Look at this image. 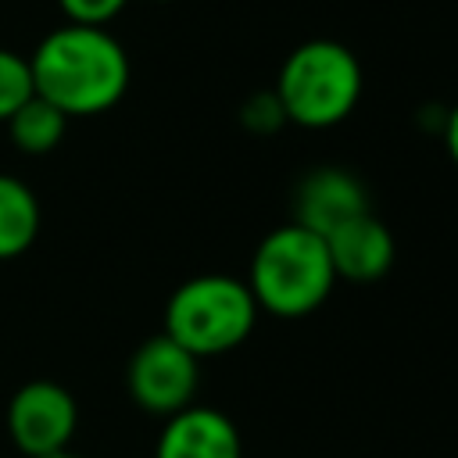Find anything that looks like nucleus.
I'll list each match as a JSON object with an SVG mask.
<instances>
[{
    "label": "nucleus",
    "instance_id": "obj_1",
    "mask_svg": "<svg viewBox=\"0 0 458 458\" xmlns=\"http://www.w3.org/2000/svg\"><path fill=\"white\" fill-rule=\"evenodd\" d=\"M32 86L43 100L72 114H100L114 107L129 86V57L100 25L54 29L32 54Z\"/></svg>",
    "mask_w": 458,
    "mask_h": 458
},
{
    "label": "nucleus",
    "instance_id": "obj_2",
    "mask_svg": "<svg viewBox=\"0 0 458 458\" xmlns=\"http://www.w3.org/2000/svg\"><path fill=\"white\" fill-rule=\"evenodd\" d=\"M333 283H336V272H333L326 240L297 222L272 229L258 243L250 258V276H247V286L258 308L279 318L311 315L329 297Z\"/></svg>",
    "mask_w": 458,
    "mask_h": 458
},
{
    "label": "nucleus",
    "instance_id": "obj_3",
    "mask_svg": "<svg viewBox=\"0 0 458 458\" xmlns=\"http://www.w3.org/2000/svg\"><path fill=\"white\" fill-rule=\"evenodd\" d=\"M272 93L279 97L286 122L329 129L354 111L361 97V64L336 39H308L286 54Z\"/></svg>",
    "mask_w": 458,
    "mask_h": 458
},
{
    "label": "nucleus",
    "instance_id": "obj_4",
    "mask_svg": "<svg viewBox=\"0 0 458 458\" xmlns=\"http://www.w3.org/2000/svg\"><path fill=\"white\" fill-rule=\"evenodd\" d=\"M258 301L243 279L233 276H193L168 297L165 308V333L182 344L197 358L225 354L240 347L254 322H258Z\"/></svg>",
    "mask_w": 458,
    "mask_h": 458
},
{
    "label": "nucleus",
    "instance_id": "obj_5",
    "mask_svg": "<svg viewBox=\"0 0 458 458\" xmlns=\"http://www.w3.org/2000/svg\"><path fill=\"white\" fill-rule=\"evenodd\" d=\"M200 358L190 354L182 344H175L168 333H157L143 340L125 369V383L132 401L143 411L154 415H175L193 404L197 386H200Z\"/></svg>",
    "mask_w": 458,
    "mask_h": 458
},
{
    "label": "nucleus",
    "instance_id": "obj_6",
    "mask_svg": "<svg viewBox=\"0 0 458 458\" xmlns=\"http://www.w3.org/2000/svg\"><path fill=\"white\" fill-rule=\"evenodd\" d=\"M79 422L75 397L54 379H32L7 401V437L25 458L64 451Z\"/></svg>",
    "mask_w": 458,
    "mask_h": 458
},
{
    "label": "nucleus",
    "instance_id": "obj_7",
    "mask_svg": "<svg viewBox=\"0 0 458 458\" xmlns=\"http://www.w3.org/2000/svg\"><path fill=\"white\" fill-rule=\"evenodd\" d=\"M369 211V190L365 182L336 165L311 168L293 193V222L311 229L315 236H329L344 222Z\"/></svg>",
    "mask_w": 458,
    "mask_h": 458
},
{
    "label": "nucleus",
    "instance_id": "obj_8",
    "mask_svg": "<svg viewBox=\"0 0 458 458\" xmlns=\"http://www.w3.org/2000/svg\"><path fill=\"white\" fill-rule=\"evenodd\" d=\"M154 458H243V444L225 411L190 404L168 415Z\"/></svg>",
    "mask_w": 458,
    "mask_h": 458
},
{
    "label": "nucleus",
    "instance_id": "obj_9",
    "mask_svg": "<svg viewBox=\"0 0 458 458\" xmlns=\"http://www.w3.org/2000/svg\"><path fill=\"white\" fill-rule=\"evenodd\" d=\"M322 240H326V250H329L336 279H351V283L383 279L390 272V265H394V254H397L394 233L372 211L344 222L340 229H333Z\"/></svg>",
    "mask_w": 458,
    "mask_h": 458
},
{
    "label": "nucleus",
    "instance_id": "obj_10",
    "mask_svg": "<svg viewBox=\"0 0 458 458\" xmlns=\"http://www.w3.org/2000/svg\"><path fill=\"white\" fill-rule=\"evenodd\" d=\"M36 233H39V204L32 190L21 179L0 172V261L25 254Z\"/></svg>",
    "mask_w": 458,
    "mask_h": 458
},
{
    "label": "nucleus",
    "instance_id": "obj_11",
    "mask_svg": "<svg viewBox=\"0 0 458 458\" xmlns=\"http://www.w3.org/2000/svg\"><path fill=\"white\" fill-rule=\"evenodd\" d=\"M64 125H68V114L61 107H54L50 100H43L39 93H32L11 118H7V129H11V140L18 150L25 154H47L61 143L64 136Z\"/></svg>",
    "mask_w": 458,
    "mask_h": 458
},
{
    "label": "nucleus",
    "instance_id": "obj_12",
    "mask_svg": "<svg viewBox=\"0 0 458 458\" xmlns=\"http://www.w3.org/2000/svg\"><path fill=\"white\" fill-rule=\"evenodd\" d=\"M32 93H36V86H32L29 61L11 50H0V122H7Z\"/></svg>",
    "mask_w": 458,
    "mask_h": 458
},
{
    "label": "nucleus",
    "instance_id": "obj_13",
    "mask_svg": "<svg viewBox=\"0 0 458 458\" xmlns=\"http://www.w3.org/2000/svg\"><path fill=\"white\" fill-rule=\"evenodd\" d=\"M240 122H243V129H250V132H258V136H268V132H276V129L286 125V114H283L279 97H276L272 89H265V93H250V97L243 100Z\"/></svg>",
    "mask_w": 458,
    "mask_h": 458
},
{
    "label": "nucleus",
    "instance_id": "obj_14",
    "mask_svg": "<svg viewBox=\"0 0 458 458\" xmlns=\"http://www.w3.org/2000/svg\"><path fill=\"white\" fill-rule=\"evenodd\" d=\"M72 25H107L129 0H57Z\"/></svg>",
    "mask_w": 458,
    "mask_h": 458
},
{
    "label": "nucleus",
    "instance_id": "obj_15",
    "mask_svg": "<svg viewBox=\"0 0 458 458\" xmlns=\"http://www.w3.org/2000/svg\"><path fill=\"white\" fill-rule=\"evenodd\" d=\"M440 129H444V147H447L451 161L458 165V104L444 114V125H440Z\"/></svg>",
    "mask_w": 458,
    "mask_h": 458
},
{
    "label": "nucleus",
    "instance_id": "obj_16",
    "mask_svg": "<svg viewBox=\"0 0 458 458\" xmlns=\"http://www.w3.org/2000/svg\"><path fill=\"white\" fill-rule=\"evenodd\" d=\"M43 458H82V454H72V451L64 447V451H54V454H43Z\"/></svg>",
    "mask_w": 458,
    "mask_h": 458
}]
</instances>
